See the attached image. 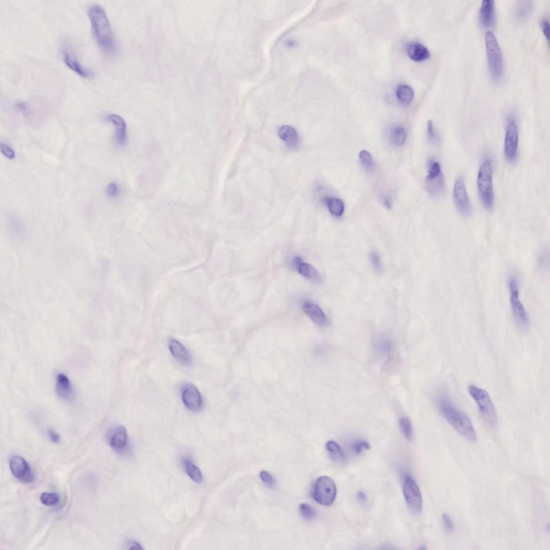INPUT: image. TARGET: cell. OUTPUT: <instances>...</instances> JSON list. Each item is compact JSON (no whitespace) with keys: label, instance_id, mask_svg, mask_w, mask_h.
Returning <instances> with one entry per match:
<instances>
[{"label":"cell","instance_id":"cell-1","mask_svg":"<svg viewBox=\"0 0 550 550\" xmlns=\"http://www.w3.org/2000/svg\"><path fill=\"white\" fill-rule=\"evenodd\" d=\"M436 403L438 411L459 434L470 442L477 441L476 432L470 420L455 406L446 392H439Z\"/></svg>","mask_w":550,"mask_h":550},{"label":"cell","instance_id":"cell-2","mask_svg":"<svg viewBox=\"0 0 550 550\" xmlns=\"http://www.w3.org/2000/svg\"><path fill=\"white\" fill-rule=\"evenodd\" d=\"M92 31L97 42L106 50L114 48V38L112 27L104 9L98 4H93L89 10Z\"/></svg>","mask_w":550,"mask_h":550},{"label":"cell","instance_id":"cell-3","mask_svg":"<svg viewBox=\"0 0 550 550\" xmlns=\"http://www.w3.org/2000/svg\"><path fill=\"white\" fill-rule=\"evenodd\" d=\"M477 186L480 198L485 208H493L494 195L493 182V165L490 160H485L479 169Z\"/></svg>","mask_w":550,"mask_h":550},{"label":"cell","instance_id":"cell-4","mask_svg":"<svg viewBox=\"0 0 550 550\" xmlns=\"http://www.w3.org/2000/svg\"><path fill=\"white\" fill-rule=\"evenodd\" d=\"M508 284L515 324L520 332H527L530 326L529 319L523 304L519 300L518 280L515 277H511L509 280Z\"/></svg>","mask_w":550,"mask_h":550},{"label":"cell","instance_id":"cell-5","mask_svg":"<svg viewBox=\"0 0 550 550\" xmlns=\"http://www.w3.org/2000/svg\"><path fill=\"white\" fill-rule=\"evenodd\" d=\"M468 391L477 403L480 414L485 422L490 426H494L497 423V413L488 392L473 385L469 386Z\"/></svg>","mask_w":550,"mask_h":550},{"label":"cell","instance_id":"cell-6","mask_svg":"<svg viewBox=\"0 0 550 550\" xmlns=\"http://www.w3.org/2000/svg\"><path fill=\"white\" fill-rule=\"evenodd\" d=\"M488 64L491 77L498 80L502 75L503 56L498 40L493 32L488 31L485 36Z\"/></svg>","mask_w":550,"mask_h":550},{"label":"cell","instance_id":"cell-7","mask_svg":"<svg viewBox=\"0 0 550 550\" xmlns=\"http://www.w3.org/2000/svg\"><path fill=\"white\" fill-rule=\"evenodd\" d=\"M336 493L337 489L334 481L329 477L322 476L315 482L312 495L318 504L329 506L334 503Z\"/></svg>","mask_w":550,"mask_h":550},{"label":"cell","instance_id":"cell-8","mask_svg":"<svg viewBox=\"0 0 550 550\" xmlns=\"http://www.w3.org/2000/svg\"><path fill=\"white\" fill-rule=\"evenodd\" d=\"M402 489L409 510L414 514L421 513L423 507V497L417 483L411 477L407 476L403 481Z\"/></svg>","mask_w":550,"mask_h":550},{"label":"cell","instance_id":"cell-9","mask_svg":"<svg viewBox=\"0 0 550 550\" xmlns=\"http://www.w3.org/2000/svg\"><path fill=\"white\" fill-rule=\"evenodd\" d=\"M453 197L455 206L460 214L465 217H469L472 213V206L464 181L461 177H459L455 181Z\"/></svg>","mask_w":550,"mask_h":550},{"label":"cell","instance_id":"cell-10","mask_svg":"<svg viewBox=\"0 0 550 550\" xmlns=\"http://www.w3.org/2000/svg\"><path fill=\"white\" fill-rule=\"evenodd\" d=\"M519 146V130L517 122L514 119L508 121L505 139V154L507 160L513 162L518 155Z\"/></svg>","mask_w":550,"mask_h":550},{"label":"cell","instance_id":"cell-11","mask_svg":"<svg viewBox=\"0 0 550 550\" xmlns=\"http://www.w3.org/2000/svg\"><path fill=\"white\" fill-rule=\"evenodd\" d=\"M11 473L22 483H30L34 481L33 473L28 462L19 456H13L9 460Z\"/></svg>","mask_w":550,"mask_h":550},{"label":"cell","instance_id":"cell-12","mask_svg":"<svg viewBox=\"0 0 550 550\" xmlns=\"http://www.w3.org/2000/svg\"><path fill=\"white\" fill-rule=\"evenodd\" d=\"M182 399L185 407L193 412H198L203 407L202 396L195 385L186 384L182 391Z\"/></svg>","mask_w":550,"mask_h":550},{"label":"cell","instance_id":"cell-13","mask_svg":"<svg viewBox=\"0 0 550 550\" xmlns=\"http://www.w3.org/2000/svg\"><path fill=\"white\" fill-rule=\"evenodd\" d=\"M63 57L66 65L74 72L81 76V77L91 78L93 77V73L81 65L77 57L75 55L72 49L70 48L69 46H66L64 49Z\"/></svg>","mask_w":550,"mask_h":550},{"label":"cell","instance_id":"cell-14","mask_svg":"<svg viewBox=\"0 0 550 550\" xmlns=\"http://www.w3.org/2000/svg\"><path fill=\"white\" fill-rule=\"evenodd\" d=\"M425 188L431 195L442 194L446 188L445 180L442 172L428 173L426 179Z\"/></svg>","mask_w":550,"mask_h":550},{"label":"cell","instance_id":"cell-15","mask_svg":"<svg viewBox=\"0 0 550 550\" xmlns=\"http://www.w3.org/2000/svg\"><path fill=\"white\" fill-rule=\"evenodd\" d=\"M107 120L112 122L115 127V139L120 147H123L127 142V127L125 121L118 115L108 116Z\"/></svg>","mask_w":550,"mask_h":550},{"label":"cell","instance_id":"cell-16","mask_svg":"<svg viewBox=\"0 0 550 550\" xmlns=\"http://www.w3.org/2000/svg\"><path fill=\"white\" fill-rule=\"evenodd\" d=\"M168 347L173 358L180 364L185 366L191 365L190 354L182 343L175 339H171L168 342Z\"/></svg>","mask_w":550,"mask_h":550},{"label":"cell","instance_id":"cell-17","mask_svg":"<svg viewBox=\"0 0 550 550\" xmlns=\"http://www.w3.org/2000/svg\"><path fill=\"white\" fill-rule=\"evenodd\" d=\"M278 136L291 150H296L299 148V136L294 127L290 125L282 126L279 128Z\"/></svg>","mask_w":550,"mask_h":550},{"label":"cell","instance_id":"cell-18","mask_svg":"<svg viewBox=\"0 0 550 550\" xmlns=\"http://www.w3.org/2000/svg\"><path fill=\"white\" fill-rule=\"evenodd\" d=\"M303 309L304 313L316 324L321 326H325L327 324L326 315L318 306L307 302L304 304Z\"/></svg>","mask_w":550,"mask_h":550},{"label":"cell","instance_id":"cell-19","mask_svg":"<svg viewBox=\"0 0 550 550\" xmlns=\"http://www.w3.org/2000/svg\"><path fill=\"white\" fill-rule=\"evenodd\" d=\"M56 392L58 396L63 400L70 401L73 397V390L69 378L63 373L57 377Z\"/></svg>","mask_w":550,"mask_h":550},{"label":"cell","instance_id":"cell-20","mask_svg":"<svg viewBox=\"0 0 550 550\" xmlns=\"http://www.w3.org/2000/svg\"><path fill=\"white\" fill-rule=\"evenodd\" d=\"M494 0H484L479 11V19L485 27L492 25L494 19Z\"/></svg>","mask_w":550,"mask_h":550},{"label":"cell","instance_id":"cell-21","mask_svg":"<svg viewBox=\"0 0 550 550\" xmlns=\"http://www.w3.org/2000/svg\"><path fill=\"white\" fill-rule=\"evenodd\" d=\"M407 55L415 61H425L430 57V52L422 44L418 43L409 44L407 48Z\"/></svg>","mask_w":550,"mask_h":550},{"label":"cell","instance_id":"cell-22","mask_svg":"<svg viewBox=\"0 0 550 550\" xmlns=\"http://www.w3.org/2000/svg\"><path fill=\"white\" fill-rule=\"evenodd\" d=\"M127 440L128 436L126 428L123 426H120L116 429L111 437L109 442L110 446L116 450H121L126 447Z\"/></svg>","mask_w":550,"mask_h":550},{"label":"cell","instance_id":"cell-23","mask_svg":"<svg viewBox=\"0 0 550 550\" xmlns=\"http://www.w3.org/2000/svg\"><path fill=\"white\" fill-rule=\"evenodd\" d=\"M326 448L331 459L335 463L338 464H346L347 458L342 448L338 444L333 441L327 442Z\"/></svg>","mask_w":550,"mask_h":550},{"label":"cell","instance_id":"cell-24","mask_svg":"<svg viewBox=\"0 0 550 550\" xmlns=\"http://www.w3.org/2000/svg\"><path fill=\"white\" fill-rule=\"evenodd\" d=\"M324 202L332 214L337 216H340L343 214L344 207L340 199L327 197L324 198Z\"/></svg>","mask_w":550,"mask_h":550},{"label":"cell","instance_id":"cell-25","mask_svg":"<svg viewBox=\"0 0 550 550\" xmlns=\"http://www.w3.org/2000/svg\"><path fill=\"white\" fill-rule=\"evenodd\" d=\"M396 95L401 103L407 105L413 101L414 93L411 87L401 85L397 88Z\"/></svg>","mask_w":550,"mask_h":550},{"label":"cell","instance_id":"cell-26","mask_svg":"<svg viewBox=\"0 0 550 550\" xmlns=\"http://www.w3.org/2000/svg\"><path fill=\"white\" fill-rule=\"evenodd\" d=\"M297 269L302 276L306 278L314 281H318L320 279V275L317 269L308 263L302 262L298 267Z\"/></svg>","mask_w":550,"mask_h":550},{"label":"cell","instance_id":"cell-27","mask_svg":"<svg viewBox=\"0 0 550 550\" xmlns=\"http://www.w3.org/2000/svg\"><path fill=\"white\" fill-rule=\"evenodd\" d=\"M184 469L187 475L195 482L200 483L203 481L202 473L199 468L189 460L184 462Z\"/></svg>","mask_w":550,"mask_h":550},{"label":"cell","instance_id":"cell-28","mask_svg":"<svg viewBox=\"0 0 550 550\" xmlns=\"http://www.w3.org/2000/svg\"><path fill=\"white\" fill-rule=\"evenodd\" d=\"M359 156L362 165L367 172L372 173L375 168V165L370 153L366 150L362 151L360 152Z\"/></svg>","mask_w":550,"mask_h":550},{"label":"cell","instance_id":"cell-29","mask_svg":"<svg viewBox=\"0 0 550 550\" xmlns=\"http://www.w3.org/2000/svg\"><path fill=\"white\" fill-rule=\"evenodd\" d=\"M406 137V131L404 128L401 126L394 128L391 133V142L397 146H401L404 143Z\"/></svg>","mask_w":550,"mask_h":550},{"label":"cell","instance_id":"cell-30","mask_svg":"<svg viewBox=\"0 0 550 550\" xmlns=\"http://www.w3.org/2000/svg\"><path fill=\"white\" fill-rule=\"evenodd\" d=\"M399 425L403 435L407 440L411 441L413 438V429L410 420L402 417L399 420Z\"/></svg>","mask_w":550,"mask_h":550},{"label":"cell","instance_id":"cell-31","mask_svg":"<svg viewBox=\"0 0 550 550\" xmlns=\"http://www.w3.org/2000/svg\"><path fill=\"white\" fill-rule=\"evenodd\" d=\"M40 499L44 505L51 506L58 504L60 496L56 493L44 492L41 494Z\"/></svg>","mask_w":550,"mask_h":550},{"label":"cell","instance_id":"cell-32","mask_svg":"<svg viewBox=\"0 0 550 550\" xmlns=\"http://www.w3.org/2000/svg\"><path fill=\"white\" fill-rule=\"evenodd\" d=\"M299 509L301 516L306 520H313L317 516V512L311 505L302 504L300 505Z\"/></svg>","mask_w":550,"mask_h":550},{"label":"cell","instance_id":"cell-33","mask_svg":"<svg viewBox=\"0 0 550 550\" xmlns=\"http://www.w3.org/2000/svg\"><path fill=\"white\" fill-rule=\"evenodd\" d=\"M370 449V444L364 440L356 441L352 445V452L356 455H359L365 450Z\"/></svg>","mask_w":550,"mask_h":550},{"label":"cell","instance_id":"cell-34","mask_svg":"<svg viewBox=\"0 0 550 550\" xmlns=\"http://www.w3.org/2000/svg\"><path fill=\"white\" fill-rule=\"evenodd\" d=\"M370 261L374 271L377 273H380L382 271V263L378 254L376 252H372L370 255Z\"/></svg>","mask_w":550,"mask_h":550},{"label":"cell","instance_id":"cell-35","mask_svg":"<svg viewBox=\"0 0 550 550\" xmlns=\"http://www.w3.org/2000/svg\"><path fill=\"white\" fill-rule=\"evenodd\" d=\"M260 477L262 482L269 488H273L276 485V481L271 474L267 471H262L260 473Z\"/></svg>","mask_w":550,"mask_h":550},{"label":"cell","instance_id":"cell-36","mask_svg":"<svg viewBox=\"0 0 550 550\" xmlns=\"http://www.w3.org/2000/svg\"><path fill=\"white\" fill-rule=\"evenodd\" d=\"M107 192L109 197L116 198L118 197L120 195L121 189L118 184L115 183H112L108 186Z\"/></svg>","mask_w":550,"mask_h":550},{"label":"cell","instance_id":"cell-37","mask_svg":"<svg viewBox=\"0 0 550 550\" xmlns=\"http://www.w3.org/2000/svg\"><path fill=\"white\" fill-rule=\"evenodd\" d=\"M0 150L3 155L7 159L10 160L14 159L16 156L15 152L7 145L1 143L0 145Z\"/></svg>","mask_w":550,"mask_h":550},{"label":"cell","instance_id":"cell-38","mask_svg":"<svg viewBox=\"0 0 550 550\" xmlns=\"http://www.w3.org/2000/svg\"><path fill=\"white\" fill-rule=\"evenodd\" d=\"M427 132H428V137L432 142L436 143L438 142L439 138L434 130V125H433L431 121H429L428 124H427Z\"/></svg>","mask_w":550,"mask_h":550},{"label":"cell","instance_id":"cell-39","mask_svg":"<svg viewBox=\"0 0 550 550\" xmlns=\"http://www.w3.org/2000/svg\"><path fill=\"white\" fill-rule=\"evenodd\" d=\"M442 520L446 530L452 532L454 530V525L451 518L448 514L444 513L442 515Z\"/></svg>","mask_w":550,"mask_h":550},{"label":"cell","instance_id":"cell-40","mask_svg":"<svg viewBox=\"0 0 550 550\" xmlns=\"http://www.w3.org/2000/svg\"><path fill=\"white\" fill-rule=\"evenodd\" d=\"M379 349L384 354H389L391 350V343L388 340L384 339L379 344Z\"/></svg>","mask_w":550,"mask_h":550},{"label":"cell","instance_id":"cell-41","mask_svg":"<svg viewBox=\"0 0 550 550\" xmlns=\"http://www.w3.org/2000/svg\"><path fill=\"white\" fill-rule=\"evenodd\" d=\"M541 27L542 31L547 39L549 40L550 38V23L549 21L545 19H543L541 22Z\"/></svg>","mask_w":550,"mask_h":550},{"label":"cell","instance_id":"cell-42","mask_svg":"<svg viewBox=\"0 0 550 550\" xmlns=\"http://www.w3.org/2000/svg\"><path fill=\"white\" fill-rule=\"evenodd\" d=\"M48 436L51 441L54 443H58L60 441V436L55 431L50 429L48 431Z\"/></svg>","mask_w":550,"mask_h":550},{"label":"cell","instance_id":"cell-43","mask_svg":"<svg viewBox=\"0 0 550 550\" xmlns=\"http://www.w3.org/2000/svg\"><path fill=\"white\" fill-rule=\"evenodd\" d=\"M357 496H358V499L359 500L360 502L362 503V504H365V503L367 502V495L364 491H359L358 494H357Z\"/></svg>","mask_w":550,"mask_h":550},{"label":"cell","instance_id":"cell-44","mask_svg":"<svg viewBox=\"0 0 550 550\" xmlns=\"http://www.w3.org/2000/svg\"><path fill=\"white\" fill-rule=\"evenodd\" d=\"M129 549L130 550H143V548L141 547V546L140 545V544L138 543H137L136 542H134L131 544L130 548H129Z\"/></svg>","mask_w":550,"mask_h":550},{"label":"cell","instance_id":"cell-45","mask_svg":"<svg viewBox=\"0 0 550 550\" xmlns=\"http://www.w3.org/2000/svg\"><path fill=\"white\" fill-rule=\"evenodd\" d=\"M303 262L302 259L300 257H296L293 261V264L295 267L298 268V266Z\"/></svg>","mask_w":550,"mask_h":550},{"label":"cell","instance_id":"cell-46","mask_svg":"<svg viewBox=\"0 0 550 550\" xmlns=\"http://www.w3.org/2000/svg\"><path fill=\"white\" fill-rule=\"evenodd\" d=\"M384 203L386 208L390 209L392 207V204L389 198H385L384 200Z\"/></svg>","mask_w":550,"mask_h":550}]
</instances>
